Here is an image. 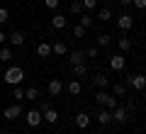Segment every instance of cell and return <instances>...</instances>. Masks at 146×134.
I'll use <instances>...</instances> for the list:
<instances>
[{
  "mask_svg": "<svg viewBox=\"0 0 146 134\" xmlns=\"http://www.w3.org/2000/svg\"><path fill=\"white\" fill-rule=\"evenodd\" d=\"M12 98L15 100H25V90L20 85H12Z\"/></svg>",
  "mask_w": 146,
  "mask_h": 134,
  "instance_id": "83f0119b",
  "label": "cell"
},
{
  "mask_svg": "<svg viewBox=\"0 0 146 134\" xmlns=\"http://www.w3.org/2000/svg\"><path fill=\"white\" fill-rule=\"evenodd\" d=\"M0 134H5V132H0Z\"/></svg>",
  "mask_w": 146,
  "mask_h": 134,
  "instance_id": "f35d334b",
  "label": "cell"
},
{
  "mask_svg": "<svg viewBox=\"0 0 146 134\" xmlns=\"http://www.w3.org/2000/svg\"><path fill=\"white\" fill-rule=\"evenodd\" d=\"M93 22H95V20H93L90 15H83V17H80V25H83L85 29H88V27H93Z\"/></svg>",
  "mask_w": 146,
  "mask_h": 134,
  "instance_id": "f1b7e54d",
  "label": "cell"
},
{
  "mask_svg": "<svg viewBox=\"0 0 146 134\" xmlns=\"http://www.w3.org/2000/svg\"><path fill=\"white\" fill-rule=\"evenodd\" d=\"M42 117H44V122H49V124H56L58 122V112L54 107H49L46 112H42Z\"/></svg>",
  "mask_w": 146,
  "mask_h": 134,
  "instance_id": "7c38bea8",
  "label": "cell"
},
{
  "mask_svg": "<svg viewBox=\"0 0 146 134\" xmlns=\"http://www.w3.org/2000/svg\"><path fill=\"white\" fill-rule=\"evenodd\" d=\"M7 39H10L12 47H22V44H25V34H22V32H12Z\"/></svg>",
  "mask_w": 146,
  "mask_h": 134,
  "instance_id": "2e32d148",
  "label": "cell"
},
{
  "mask_svg": "<svg viewBox=\"0 0 146 134\" xmlns=\"http://www.w3.org/2000/svg\"><path fill=\"white\" fill-rule=\"evenodd\" d=\"M49 95H54V98H56V95H61L63 93V83L58 81V78H51V81H49Z\"/></svg>",
  "mask_w": 146,
  "mask_h": 134,
  "instance_id": "52a82bcc",
  "label": "cell"
},
{
  "mask_svg": "<svg viewBox=\"0 0 146 134\" xmlns=\"http://www.w3.org/2000/svg\"><path fill=\"white\" fill-rule=\"evenodd\" d=\"M119 5H124V7H127V5H131V0H119Z\"/></svg>",
  "mask_w": 146,
  "mask_h": 134,
  "instance_id": "74e56055",
  "label": "cell"
},
{
  "mask_svg": "<svg viewBox=\"0 0 146 134\" xmlns=\"http://www.w3.org/2000/svg\"><path fill=\"white\" fill-rule=\"evenodd\" d=\"M7 20H10V12H7L5 7H0V25H5Z\"/></svg>",
  "mask_w": 146,
  "mask_h": 134,
  "instance_id": "f546056e",
  "label": "cell"
},
{
  "mask_svg": "<svg viewBox=\"0 0 146 134\" xmlns=\"http://www.w3.org/2000/svg\"><path fill=\"white\" fill-rule=\"evenodd\" d=\"M117 49H119L122 54L129 51V49H131V39H129V37H122V39H117Z\"/></svg>",
  "mask_w": 146,
  "mask_h": 134,
  "instance_id": "d6986e66",
  "label": "cell"
},
{
  "mask_svg": "<svg viewBox=\"0 0 146 134\" xmlns=\"http://www.w3.org/2000/svg\"><path fill=\"white\" fill-rule=\"evenodd\" d=\"M95 100H98V105H100V107H107V110H115L117 105H119L115 95H112V93H105V90H98Z\"/></svg>",
  "mask_w": 146,
  "mask_h": 134,
  "instance_id": "7a4b0ae2",
  "label": "cell"
},
{
  "mask_svg": "<svg viewBox=\"0 0 146 134\" xmlns=\"http://www.w3.org/2000/svg\"><path fill=\"white\" fill-rule=\"evenodd\" d=\"M22 81H25V68L22 66H10L5 71V83L7 85H20Z\"/></svg>",
  "mask_w": 146,
  "mask_h": 134,
  "instance_id": "6da1fadb",
  "label": "cell"
},
{
  "mask_svg": "<svg viewBox=\"0 0 146 134\" xmlns=\"http://www.w3.org/2000/svg\"><path fill=\"white\" fill-rule=\"evenodd\" d=\"M20 115H22L20 105H10V107H5V119H17Z\"/></svg>",
  "mask_w": 146,
  "mask_h": 134,
  "instance_id": "8fae6325",
  "label": "cell"
},
{
  "mask_svg": "<svg viewBox=\"0 0 146 134\" xmlns=\"http://www.w3.org/2000/svg\"><path fill=\"white\" fill-rule=\"evenodd\" d=\"M5 39H7V37L3 34V32H0V47H3V44H5Z\"/></svg>",
  "mask_w": 146,
  "mask_h": 134,
  "instance_id": "8d00e7d4",
  "label": "cell"
},
{
  "mask_svg": "<svg viewBox=\"0 0 146 134\" xmlns=\"http://www.w3.org/2000/svg\"><path fill=\"white\" fill-rule=\"evenodd\" d=\"M68 61L71 63H85V54L83 51H71L68 54Z\"/></svg>",
  "mask_w": 146,
  "mask_h": 134,
  "instance_id": "44dd1931",
  "label": "cell"
},
{
  "mask_svg": "<svg viewBox=\"0 0 146 134\" xmlns=\"http://www.w3.org/2000/svg\"><path fill=\"white\" fill-rule=\"evenodd\" d=\"M93 81H95V85H98V88H100V90H105V88H107V85H110V78H107V76H105V73H98V76H95V78H93Z\"/></svg>",
  "mask_w": 146,
  "mask_h": 134,
  "instance_id": "e0dca14e",
  "label": "cell"
},
{
  "mask_svg": "<svg viewBox=\"0 0 146 134\" xmlns=\"http://www.w3.org/2000/svg\"><path fill=\"white\" fill-rule=\"evenodd\" d=\"M68 93H71V95H80V93H83L80 81H71V83H68Z\"/></svg>",
  "mask_w": 146,
  "mask_h": 134,
  "instance_id": "7402d4cb",
  "label": "cell"
},
{
  "mask_svg": "<svg viewBox=\"0 0 146 134\" xmlns=\"http://www.w3.org/2000/svg\"><path fill=\"white\" fill-rule=\"evenodd\" d=\"M71 73H73L76 78H83V76H88V66H85V63H73Z\"/></svg>",
  "mask_w": 146,
  "mask_h": 134,
  "instance_id": "5bb4252c",
  "label": "cell"
},
{
  "mask_svg": "<svg viewBox=\"0 0 146 134\" xmlns=\"http://www.w3.org/2000/svg\"><path fill=\"white\" fill-rule=\"evenodd\" d=\"M0 61H3V63L12 61V49L10 47H3V49H0Z\"/></svg>",
  "mask_w": 146,
  "mask_h": 134,
  "instance_id": "d4e9b609",
  "label": "cell"
},
{
  "mask_svg": "<svg viewBox=\"0 0 146 134\" xmlns=\"http://www.w3.org/2000/svg\"><path fill=\"white\" fill-rule=\"evenodd\" d=\"M49 107H51V103H49V100H44V103H42V110H39V112H46Z\"/></svg>",
  "mask_w": 146,
  "mask_h": 134,
  "instance_id": "d590c367",
  "label": "cell"
},
{
  "mask_svg": "<svg viewBox=\"0 0 146 134\" xmlns=\"http://www.w3.org/2000/svg\"><path fill=\"white\" fill-rule=\"evenodd\" d=\"M110 41H112V37H110V34H98V49H107Z\"/></svg>",
  "mask_w": 146,
  "mask_h": 134,
  "instance_id": "603a6c76",
  "label": "cell"
},
{
  "mask_svg": "<svg viewBox=\"0 0 146 134\" xmlns=\"http://www.w3.org/2000/svg\"><path fill=\"white\" fill-rule=\"evenodd\" d=\"M110 17H112V12H110L107 7H102V10H100V20H102V22H107Z\"/></svg>",
  "mask_w": 146,
  "mask_h": 134,
  "instance_id": "4dcf8cb0",
  "label": "cell"
},
{
  "mask_svg": "<svg viewBox=\"0 0 146 134\" xmlns=\"http://www.w3.org/2000/svg\"><path fill=\"white\" fill-rule=\"evenodd\" d=\"M66 17H63V15H54L51 17V27H54V29H63V27H66Z\"/></svg>",
  "mask_w": 146,
  "mask_h": 134,
  "instance_id": "ac0fdd59",
  "label": "cell"
},
{
  "mask_svg": "<svg viewBox=\"0 0 146 134\" xmlns=\"http://www.w3.org/2000/svg\"><path fill=\"white\" fill-rule=\"evenodd\" d=\"M25 100H39V88H27L25 90Z\"/></svg>",
  "mask_w": 146,
  "mask_h": 134,
  "instance_id": "cb8c5ba5",
  "label": "cell"
},
{
  "mask_svg": "<svg viewBox=\"0 0 146 134\" xmlns=\"http://www.w3.org/2000/svg\"><path fill=\"white\" fill-rule=\"evenodd\" d=\"M36 54H39L42 59H49L51 56V44H49V41H42V44L36 47Z\"/></svg>",
  "mask_w": 146,
  "mask_h": 134,
  "instance_id": "4fadbf2b",
  "label": "cell"
},
{
  "mask_svg": "<svg viewBox=\"0 0 146 134\" xmlns=\"http://www.w3.org/2000/svg\"><path fill=\"white\" fill-rule=\"evenodd\" d=\"M131 5H134L136 10H144V7H146V0H131Z\"/></svg>",
  "mask_w": 146,
  "mask_h": 134,
  "instance_id": "e575fe53",
  "label": "cell"
},
{
  "mask_svg": "<svg viewBox=\"0 0 146 134\" xmlns=\"http://www.w3.org/2000/svg\"><path fill=\"white\" fill-rule=\"evenodd\" d=\"M73 37H76V39H83V37H85V27L83 25H76V27H73Z\"/></svg>",
  "mask_w": 146,
  "mask_h": 134,
  "instance_id": "4316f807",
  "label": "cell"
},
{
  "mask_svg": "<svg viewBox=\"0 0 146 134\" xmlns=\"http://www.w3.org/2000/svg\"><path fill=\"white\" fill-rule=\"evenodd\" d=\"M51 54H56V56H63V54H68V47L63 44V41H54V44H51Z\"/></svg>",
  "mask_w": 146,
  "mask_h": 134,
  "instance_id": "9a60e30c",
  "label": "cell"
},
{
  "mask_svg": "<svg viewBox=\"0 0 146 134\" xmlns=\"http://www.w3.org/2000/svg\"><path fill=\"white\" fill-rule=\"evenodd\" d=\"M71 12L73 15H80V12H83V3H80V0H73L71 3Z\"/></svg>",
  "mask_w": 146,
  "mask_h": 134,
  "instance_id": "484cf974",
  "label": "cell"
},
{
  "mask_svg": "<svg viewBox=\"0 0 146 134\" xmlns=\"http://www.w3.org/2000/svg\"><path fill=\"white\" fill-rule=\"evenodd\" d=\"M117 27H119V32H129L131 27H134V17L131 15H119V20H117Z\"/></svg>",
  "mask_w": 146,
  "mask_h": 134,
  "instance_id": "5b68a950",
  "label": "cell"
},
{
  "mask_svg": "<svg viewBox=\"0 0 146 134\" xmlns=\"http://www.w3.org/2000/svg\"><path fill=\"white\" fill-rule=\"evenodd\" d=\"M112 95H115V98H124L127 95V85L124 83H115V85H112Z\"/></svg>",
  "mask_w": 146,
  "mask_h": 134,
  "instance_id": "ffe728a7",
  "label": "cell"
},
{
  "mask_svg": "<svg viewBox=\"0 0 146 134\" xmlns=\"http://www.w3.org/2000/svg\"><path fill=\"white\" fill-rule=\"evenodd\" d=\"M127 119H129V117H127V110H124V107H119V105H117V107L112 110V122H119V124H124Z\"/></svg>",
  "mask_w": 146,
  "mask_h": 134,
  "instance_id": "ba28073f",
  "label": "cell"
},
{
  "mask_svg": "<svg viewBox=\"0 0 146 134\" xmlns=\"http://www.w3.org/2000/svg\"><path fill=\"white\" fill-rule=\"evenodd\" d=\"M124 66H127V59H124V54L110 56V68H112V71H124Z\"/></svg>",
  "mask_w": 146,
  "mask_h": 134,
  "instance_id": "8992f818",
  "label": "cell"
},
{
  "mask_svg": "<svg viewBox=\"0 0 146 134\" xmlns=\"http://www.w3.org/2000/svg\"><path fill=\"white\" fill-rule=\"evenodd\" d=\"M98 122L102 124V127H105V124H110V122H112V110L100 107V112H98Z\"/></svg>",
  "mask_w": 146,
  "mask_h": 134,
  "instance_id": "9c48e42d",
  "label": "cell"
},
{
  "mask_svg": "<svg viewBox=\"0 0 146 134\" xmlns=\"http://www.w3.org/2000/svg\"><path fill=\"white\" fill-rule=\"evenodd\" d=\"M80 3H83V7H85V10H93V7L98 5V0H80Z\"/></svg>",
  "mask_w": 146,
  "mask_h": 134,
  "instance_id": "d6a6232c",
  "label": "cell"
},
{
  "mask_svg": "<svg viewBox=\"0 0 146 134\" xmlns=\"http://www.w3.org/2000/svg\"><path fill=\"white\" fill-rule=\"evenodd\" d=\"M98 54H100V49H98V47H90L88 51H85V56H88V59H95Z\"/></svg>",
  "mask_w": 146,
  "mask_h": 134,
  "instance_id": "1f68e13d",
  "label": "cell"
},
{
  "mask_svg": "<svg viewBox=\"0 0 146 134\" xmlns=\"http://www.w3.org/2000/svg\"><path fill=\"white\" fill-rule=\"evenodd\" d=\"M44 7H49V10H56V7H58V0H44Z\"/></svg>",
  "mask_w": 146,
  "mask_h": 134,
  "instance_id": "836d02e7",
  "label": "cell"
},
{
  "mask_svg": "<svg viewBox=\"0 0 146 134\" xmlns=\"http://www.w3.org/2000/svg\"><path fill=\"white\" fill-rule=\"evenodd\" d=\"M25 119H27V124H29V127H39V124H42V112H39V110H29V112H25Z\"/></svg>",
  "mask_w": 146,
  "mask_h": 134,
  "instance_id": "277c9868",
  "label": "cell"
},
{
  "mask_svg": "<svg viewBox=\"0 0 146 134\" xmlns=\"http://www.w3.org/2000/svg\"><path fill=\"white\" fill-rule=\"evenodd\" d=\"M127 83H129L134 90H144L146 88V76H141V73H129V76H127Z\"/></svg>",
  "mask_w": 146,
  "mask_h": 134,
  "instance_id": "3957f363",
  "label": "cell"
},
{
  "mask_svg": "<svg viewBox=\"0 0 146 134\" xmlns=\"http://www.w3.org/2000/svg\"><path fill=\"white\" fill-rule=\"evenodd\" d=\"M76 127L88 129V127H90V115H88V112H78V115H76Z\"/></svg>",
  "mask_w": 146,
  "mask_h": 134,
  "instance_id": "30bf717a",
  "label": "cell"
}]
</instances>
